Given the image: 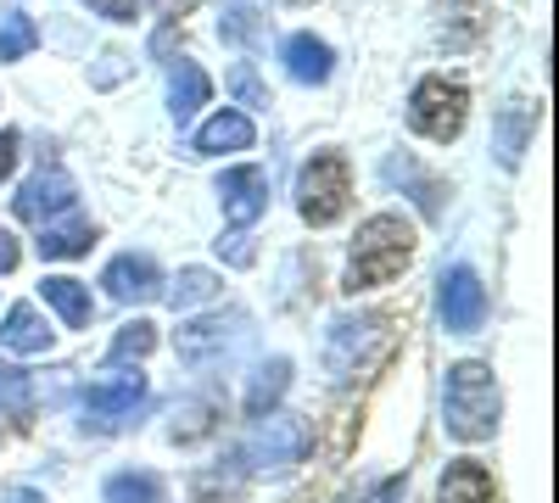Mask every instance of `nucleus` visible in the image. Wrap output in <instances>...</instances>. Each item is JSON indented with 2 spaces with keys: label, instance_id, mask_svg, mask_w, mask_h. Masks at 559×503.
<instances>
[{
  "label": "nucleus",
  "instance_id": "1",
  "mask_svg": "<svg viewBox=\"0 0 559 503\" xmlns=\"http://www.w3.org/2000/svg\"><path fill=\"white\" fill-rule=\"evenodd\" d=\"M419 252V236L403 213H369L358 224V236L347 247V268H342V291L347 297H364V291H381L392 286L397 274L414 263Z\"/></svg>",
  "mask_w": 559,
  "mask_h": 503
},
{
  "label": "nucleus",
  "instance_id": "2",
  "mask_svg": "<svg viewBox=\"0 0 559 503\" xmlns=\"http://www.w3.org/2000/svg\"><path fill=\"white\" fill-rule=\"evenodd\" d=\"M397 352V319L369 308V313H342L324 331V370L336 386H364L369 375H381Z\"/></svg>",
  "mask_w": 559,
  "mask_h": 503
},
{
  "label": "nucleus",
  "instance_id": "3",
  "mask_svg": "<svg viewBox=\"0 0 559 503\" xmlns=\"http://www.w3.org/2000/svg\"><path fill=\"white\" fill-rule=\"evenodd\" d=\"M498 415H503V397H498V375L487 370L481 358H459L448 381H442V426L453 442H492L498 436Z\"/></svg>",
  "mask_w": 559,
  "mask_h": 503
},
{
  "label": "nucleus",
  "instance_id": "4",
  "mask_svg": "<svg viewBox=\"0 0 559 503\" xmlns=\"http://www.w3.org/2000/svg\"><path fill=\"white\" fill-rule=\"evenodd\" d=\"M292 196H297V218L308 224V230H331V224H342L347 207H353V163H347V152H331V146L313 152L297 168Z\"/></svg>",
  "mask_w": 559,
  "mask_h": 503
},
{
  "label": "nucleus",
  "instance_id": "5",
  "mask_svg": "<svg viewBox=\"0 0 559 503\" xmlns=\"http://www.w3.org/2000/svg\"><path fill=\"white\" fill-rule=\"evenodd\" d=\"M252 336V313L229 308V313H197L185 319V325L174 331V358L185 363V370H218V363H229Z\"/></svg>",
  "mask_w": 559,
  "mask_h": 503
},
{
  "label": "nucleus",
  "instance_id": "6",
  "mask_svg": "<svg viewBox=\"0 0 559 503\" xmlns=\"http://www.w3.org/2000/svg\"><path fill=\"white\" fill-rule=\"evenodd\" d=\"M471 123V89L448 73H426L408 89V129L431 146H453Z\"/></svg>",
  "mask_w": 559,
  "mask_h": 503
},
{
  "label": "nucleus",
  "instance_id": "7",
  "mask_svg": "<svg viewBox=\"0 0 559 503\" xmlns=\"http://www.w3.org/2000/svg\"><path fill=\"white\" fill-rule=\"evenodd\" d=\"M308 447H313L308 420L274 415V408H269V415L252 426V436L236 447V459L247 465V476H286V470H297L308 459Z\"/></svg>",
  "mask_w": 559,
  "mask_h": 503
},
{
  "label": "nucleus",
  "instance_id": "8",
  "mask_svg": "<svg viewBox=\"0 0 559 503\" xmlns=\"http://www.w3.org/2000/svg\"><path fill=\"white\" fill-rule=\"evenodd\" d=\"M146 403V375L140 370H118L102 375L79 392V431H118L134 420V408Z\"/></svg>",
  "mask_w": 559,
  "mask_h": 503
},
{
  "label": "nucleus",
  "instance_id": "9",
  "mask_svg": "<svg viewBox=\"0 0 559 503\" xmlns=\"http://www.w3.org/2000/svg\"><path fill=\"white\" fill-rule=\"evenodd\" d=\"M487 308H492L487 286L471 263H448L437 274V319H442L448 336H476L487 325Z\"/></svg>",
  "mask_w": 559,
  "mask_h": 503
},
{
  "label": "nucleus",
  "instance_id": "10",
  "mask_svg": "<svg viewBox=\"0 0 559 503\" xmlns=\"http://www.w3.org/2000/svg\"><path fill=\"white\" fill-rule=\"evenodd\" d=\"M73 207H79V179L68 168H57V163L28 173L17 185V196H12V213L23 224H51V218H68Z\"/></svg>",
  "mask_w": 559,
  "mask_h": 503
},
{
  "label": "nucleus",
  "instance_id": "11",
  "mask_svg": "<svg viewBox=\"0 0 559 503\" xmlns=\"http://www.w3.org/2000/svg\"><path fill=\"white\" fill-rule=\"evenodd\" d=\"M218 207L229 230H252V224L269 213V173L258 163H236L218 173Z\"/></svg>",
  "mask_w": 559,
  "mask_h": 503
},
{
  "label": "nucleus",
  "instance_id": "12",
  "mask_svg": "<svg viewBox=\"0 0 559 503\" xmlns=\"http://www.w3.org/2000/svg\"><path fill=\"white\" fill-rule=\"evenodd\" d=\"M102 286H107V297H112V302L140 308V302H157L168 280H163V268H157V258H152V252H118V258L102 268Z\"/></svg>",
  "mask_w": 559,
  "mask_h": 503
},
{
  "label": "nucleus",
  "instance_id": "13",
  "mask_svg": "<svg viewBox=\"0 0 559 503\" xmlns=\"http://www.w3.org/2000/svg\"><path fill=\"white\" fill-rule=\"evenodd\" d=\"M532 134H537V107H532V101L515 96V101H503V107L492 112V157H498L503 173H515V168L526 163Z\"/></svg>",
  "mask_w": 559,
  "mask_h": 503
},
{
  "label": "nucleus",
  "instance_id": "14",
  "mask_svg": "<svg viewBox=\"0 0 559 503\" xmlns=\"http://www.w3.org/2000/svg\"><path fill=\"white\" fill-rule=\"evenodd\" d=\"M258 141V123L241 112V107H218L197 134H191V152L197 157H224V152H252Z\"/></svg>",
  "mask_w": 559,
  "mask_h": 503
},
{
  "label": "nucleus",
  "instance_id": "15",
  "mask_svg": "<svg viewBox=\"0 0 559 503\" xmlns=\"http://www.w3.org/2000/svg\"><path fill=\"white\" fill-rule=\"evenodd\" d=\"M280 62H286V73L297 79V84H308V89H319V84H331V73H336V51H331V39H319V34H292L286 45H280Z\"/></svg>",
  "mask_w": 559,
  "mask_h": 503
},
{
  "label": "nucleus",
  "instance_id": "16",
  "mask_svg": "<svg viewBox=\"0 0 559 503\" xmlns=\"http://www.w3.org/2000/svg\"><path fill=\"white\" fill-rule=\"evenodd\" d=\"M51 342H57V331H51V319H45L34 302H12L7 313H0V347L7 352L34 358V352H51Z\"/></svg>",
  "mask_w": 559,
  "mask_h": 503
},
{
  "label": "nucleus",
  "instance_id": "17",
  "mask_svg": "<svg viewBox=\"0 0 559 503\" xmlns=\"http://www.w3.org/2000/svg\"><path fill=\"white\" fill-rule=\"evenodd\" d=\"M207 101H213V79L191 57H174V68H168V118L185 129Z\"/></svg>",
  "mask_w": 559,
  "mask_h": 503
},
{
  "label": "nucleus",
  "instance_id": "18",
  "mask_svg": "<svg viewBox=\"0 0 559 503\" xmlns=\"http://www.w3.org/2000/svg\"><path fill=\"white\" fill-rule=\"evenodd\" d=\"M381 173H386V185H403V191L414 196V207L426 213V218H442V196H448V185H442L437 173H426V168H419L408 152H403V157L392 152V157L381 163Z\"/></svg>",
  "mask_w": 559,
  "mask_h": 503
},
{
  "label": "nucleus",
  "instance_id": "19",
  "mask_svg": "<svg viewBox=\"0 0 559 503\" xmlns=\"http://www.w3.org/2000/svg\"><path fill=\"white\" fill-rule=\"evenodd\" d=\"M39 297H45V308H51L68 331H84L90 319H96V297H90V286L73 280V274H45Z\"/></svg>",
  "mask_w": 559,
  "mask_h": 503
},
{
  "label": "nucleus",
  "instance_id": "20",
  "mask_svg": "<svg viewBox=\"0 0 559 503\" xmlns=\"http://www.w3.org/2000/svg\"><path fill=\"white\" fill-rule=\"evenodd\" d=\"M218 39L229 51H263L269 23H263L258 0H218Z\"/></svg>",
  "mask_w": 559,
  "mask_h": 503
},
{
  "label": "nucleus",
  "instance_id": "21",
  "mask_svg": "<svg viewBox=\"0 0 559 503\" xmlns=\"http://www.w3.org/2000/svg\"><path fill=\"white\" fill-rule=\"evenodd\" d=\"M247 465L229 453V459H218V465H202L197 476H191V503H241L247 498Z\"/></svg>",
  "mask_w": 559,
  "mask_h": 503
},
{
  "label": "nucleus",
  "instance_id": "22",
  "mask_svg": "<svg viewBox=\"0 0 559 503\" xmlns=\"http://www.w3.org/2000/svg\"><path fill=\"white\" fill-rule=\"evenodd\" d=\"M437 503H498L492 470L476 465V459H453L437 481Z\"/></svg>",
  "mask_w": 559,
  "mask_h": 503
},
{
  "label": "nucleus",
  "instance_id": "23",
  "mask_svg": "<svg viewBox=\"0 0 559 503\" xmlns=\"http://www.w3.org/2000/svg\"><path fill=\"white\" fill-rule=\"evenodd\" d=\"M218 420H224V403L218 397H185V403H174V415H168V442L174 447H191V442L213 436Z\"/></svg>",
  "mask_w": 559,
  "mask_h": 503
},
{
  "label": "nucleus",
  "instance_id": "24",
  "mask_svg": "<svg viewBox=\"0 0 559 503\" xmlns=\"http://www.w3.org/2000/svg\"><path fill=\"white\" fill-rule=\"evenodd\" d=\"M39 258L45 263H62V258H84L90 247H96V224L90 218H51V224H39Z\"/></svg>",
  "mask_w": 559,
  "mask_h": 503
},
{
  "label": "nucleus",
  "instance_id": "25",
  "mask_svg": "<svg viewBox=\"0 0 559 503\" xmlns=\"http://www.w3.org/2000/svg\"><path fill=\"white\" fill-rule=\"evenodd\" d=\"M224 291V274L218 268H202V263H191V268H179L174 280L163 286V297H168V308L174 313H191V308H207L213 297Z\"/></svg>",
  "mask_w": 559,
  "mask_h": 503
},
{
  "label": "nucleus",
  "instance_id": "26",
  "mask_svg": "<svg viewBox=\"0 0 559 503\" xmlns=\"http://www.w3.org/2000/svg\"><path fill=\"white\" fill-rule=\"evenodd\" d=\"M102 503H168V481L157 470H112L102 481Z\"/></svg>",
  "mask_w": 559,
  "mask_h": 503
},
{
  "label": "nucleus",
  "instance_id": "27",
  "mask_svg": "<svg viewBox=\"0 0 559 503\" xmlns=\"http://www.w3.org/2000/svg\"><path fill=\"white\" fill-rule=\"evenodd\" d=\"M292 392V358H269V363H258V375H252V386H247V415L252 420H263L269 408H280V397Z\"/></svg>",
  "mask_w": 559,
  "mask_h": 503
},
{
  "label": "nucleus",
  "instance_id": "28",
  "mask_svg": "<svg viewBox=\"0 0 559 503\" xmlns=\"http://www.w3.org/2000/svg\"><path fill=\"white\" fill-rule=\"evenodd\" d=\"M34 403H39V386L28 370H17V363L0 358V420L12 426H28L34 420Z\"/></svg>",
  "mask_w": 559,
  "mask_h": 503
},
{
  "label": "nucleus",
  "instance_id": "29",
  "mask_svg": "<svg viewBox=\"0 0 559 503\" xmlns=\"http://www.w3.org/2000/svg\"><path fill=\"white\" fill-rule=\"evenodd\" d=\"M34 45H39V23L28 17V12H7L0 17V62H23V57H34Z\"/></svg>",
  "mask_w": 559,
  "mask_h": 503
},
{
  "label": "nucleus",
  "instance_id": "30",
  "mask_svg": "<svg viewBox=\"0 0 559 503\" xmlns=\"http://www.w3.org/2000/svg\"><path fill=\"white\" fill-rule=\"evenodd\" d=\"M146 352H157V325L152 319H129V325L112 336V347H107V363H140Z\"/></svg>",
  "mask_w": 559,
  "mask_h": 503
},
{
  "label": "nucleus",
  "instance_id": "31",
  "mask_svg": "<svg viewBox=\"0 0 559 503\" xmlns=\"http://www.w3.org/2000/svg\"><path fill=\"white\" fill-rule=\"evenodd\" d=\"M213 247H218V258H224L229 268H252V263H258V247H252L247 230H224Z\"/></svg>",
  "mask_w": 559,
  "mask_h": 503
},
{
  "label": "nucleus",
  "instance_id": "32",
  "mask_svg": "<svg viewBox=\"0 0 559 503\" xmlns=\"http://www.w3.org/2000/svg\"><path fill=\"white\" fill-rule=\"evenodd\" d=\"M229 89H236V96H241L247 107H269V89L258 84V73H252V62H241L236 73H229Z\"/></svg>",
  "mask_w": 559,
  "mask_h": 503
},
{
  "label": "nucleus",
  "instance_id": "33",
  "mask_svg": "<svg viewBox=\"0 0 559 503\" xmlns=\"http://www.w3.org/2000/svg\"><path fill=\"white\" fill-rule=\"evenodd\" d=\"M96 17H107V23H134L140 17V0H84Z\"/></svg>",
  "mask_w": 559,
  "mask_h": 503
},
{
  "label": "nucleus",
  "instance_id": "34",
  "mask_svg": "<svg viewBox=\"0 0 559 503\" xmlns=\"http://www.w3.org/2000/svg\"><path fill=\"white\" fill-rule=\"evenodd\" d=\"M17 157H23V134L17 129H0V179H12Z\"/></svg>",
  "mask_w": 559,
  "mask_h": 503
},
{
  "label": "nucleus",
  "instance_id": "35",
  "mask_svg": "<svg viewBox=\"0 0 559 503\" xmlns=\"http://www.w3.org/2000/svg\"><path fill=\"white\" fill-rule=\"evenodd\" d=\"M358 503H403V476H386V481H376Z\"/></svg>",
  "mask_w": 559,
  "mask_h": 503
},
{
  "label": "nucleus",
  "instance_id": "36",
  "mask_svg": "<svg viewBox=\"0 0 559 503\" xmlns=\"http://www.w3.org/2000/svg\"><path fill=\"white\" fill-rule=\"evenodd\" d=\"M23 263V247H17V236L12 230H0V274H12Z\"/></svg>",
  "mask_w": 559,
  "mask_h": 503
},
{
  "label": "nucleus",
  "instance_id": "37",
  "mask_svg": "<svg viewBox=\"0 0 559 503\" xmlns=\"http://www.w3.org/2000/svg\"><path fill=\"white\" fill-rule=\"evenodd\" d=\"M0 503H51V498H45L39 487H12V492L0 498Z\"/></svg>",
  "mask_w": 559,
  "mask_h": 503
},
{
  "label": "nucleus",
  "instance_id": "38",
  "mask_svg": "<svg viewBox=\"0 0 559 503\" xmlns=\"http://www.w3.org/2000/svg\"><path fill=\"white\" fill-rule=\"evenodd\" d=\"M174 7H185V0H163V12H174Z\"/></svg>",
  "mask_w": 559,
  "mask_h": 503
}]
</instances>
